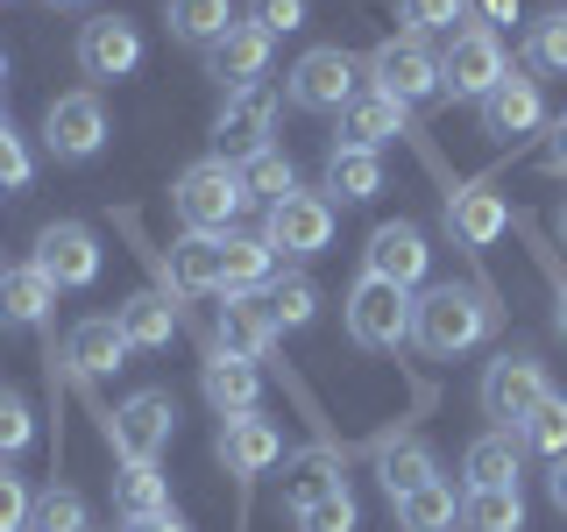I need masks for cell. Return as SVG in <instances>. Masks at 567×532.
I'll use <instances>...</instances> for the list:
<instances>
[{
	"label": "cell",
	"instance_id": "obj_1",
	"mask_svg": "<svg viewBox=\"0 0 567 532\" xmlns=\"http://www.w3.org/2000/svg\"><path fill=\"white\" fill-rule=\"evenodd\" d=\"M489 334H496V298L483 284H433V291L412 298V341L433 362H454Z\"/></svg>",
	"mask_w": 567,
	"mask_h": 532
},
{
	"label": "cell",
	"instance_id": "obj_2",
	"mask_svg": "<svg viewBox=\"0 0 567 532\" xmlns=\"http://www.w3.org/2000/svg\"><path fill=\"white\" fill-rule=\"evenodd\" d=\"M241 206H248V185H241V164H227V156H199L171 185V213L185 221V235H235Z\"/></svg>",
	"mask_w": 567,
	"mask_h": 532
},
{
	"label": "cell",
	"instance_id": "obj_3",
	"mask_svg": "<svg viewBox=\"0 0 567 532\" xmlns=\"http://www.w3.org/2000/svg\"><path fill=\"white\" fill-rule=\"evenodd\" d=\"M354 93H362V58L341 50V43H319L284 71V100H291L298 114H341Z\"/></svg>",
	"mask_w": 567,
	"mask_h": 532
},
{
	"label": "cell",
	"instance_id": "obj_4",
	"mask_svg": "<svg viewBox=\"0 0 567 532\" xmlns=\"http://www.w3.org/2000/svg\"><path fill=\"white\" fill-rule=\"evenodd\" d=\"M341 313H348V341H354V348H369V355L412 341V291H404V284H383V277H369V270H362Z\"/></svg>",
	"mask_w": 567,
	"mask_h": 532
},
{
	"label": "cell",
	"instance_id": "obj_5",
	"mask_svg": "<svg viewBox=\"0 0 567 532\" xmlns=\"http://www.w3.org/2000/svg\"><path fill=\"white\" fill-rule=\"evenodd\" d=\"M504 35L483 29V22H461L447 35V50H440V93H454V100H489L496 85H504Z\"/></svg>",
	"mask_w": 567,
	"mask_h": 532
},
{
	"label": "cell",
	"instance_id": "obj_6",
	"mask_svg": "<svg viewBox=\"0 0 567 532\" xmlns=\"http://www.w3.org/2000/svg\"><path fill=\"white\" fill-rule=\"evenodd\" d=\"M100 440L114 448V461H164L177 440V398L171 390H135L128 405H114Z\"/></svg>",
	"mask_w": 567,
	"mask_h": 532
},
{
	"label": "cell",
	"instance_id": "obj_7",
	"mask_svg": "<svg viewBox=\"0 0 567 532\" xmlns=\"http://www.w3.org/2000/svg\"><path fill=\"white\" fill-rule=\"evenodd\" d=\"M362 71H369L377 93L404 100V106H419V100L440 93V50L425 43V35H383V43L362 58Z\"/></svg>",
	"mask_w": 567,
	"mask_h": 532
},
{
	"label": "cell",
	"instance_id": "obj_8",
	"mask_svg": "<svg viewBox=\"0 0 567 532\" xmlns=\"http://www.w3.org/2000/svg\"><path fill=\"white\" fill-rule=\"evenodd\" d=\"M546 390H554V383H546V362H539V355H532V348H504L483 369V419H496V426H511V433H518Z\"/></svg>",
	"mask_w": 567,
	"mask_h": 532
},
{
	"label": "cell",
	"instance_id": "obj_9",
	"mask_svg": "<svg viewBox=\"0 0 567 532\" xmlns=\"http://www.w3.org/2000/svg\"><path fill=\"white\" fill-rule=\"evenodd\" d=\"M262 150H277V93H270V85L227 93L220 114H213V156L248 164V156H262Z\"/></svg>",
	"mask_w": 567,
	"mask_h": 532
},
{
	"label": "cell",
	"instance_id": "obj_10",
	"mask_svg": "<svg viewBox=\"0 0 567 532\" xmlns=\"http://www.w3.org/2000/svg\"><path fill=\"white\" fill-rule=\"evenodd\" d=\"M43 150L58 156V164H93L106 150V106L93 85H79V93H58L43 106Z\"/></svg>",
	"mask_w": 567,
	"mask_h": 532
},
{
	"label": "cell",
	"instance_id": "obj_11",
	"mask_svg": "<svg viewBox=\"0 0 567 532\" xmlns=\"http://www.w3.org/2000/svg\"><path fill=\"white\" fill-rule=\"evenodd\" d=\"M262 242H270L277 256H291V263L327 256V248H333V200H327V192H306V185H298L291 200L270 206V221H262Z\"/></svg>",
	"mask_w": 567,
	"mask_h": 532
},
{
	"label": "cell",
	"instance_id": "obj_12",
	"mask_svg": "<svg viewBox=\"0 0 567 532\" xmlns=\"http://www.w3.org/2000/svg\"><path fill=\"white\" fill-rule=\"evenodd\" d=\"M213 454H220V469L241 483V525H248V490L262 483V475L284 461V433L262 412H241V419H220V440H213Z\"/></svg>",
	"mask_w": 567,
	"mask_h": 532
},
{
	"label": "cell",
	"instance_id": "obj_13",
	"mask_svg": "<svg viewBox=\"0 0 567 532\" xmlns=\"http://www.w3.org/2000/svg\"><path fill=\"white\" fill-rule=\"evenodd\" d=\"M71 58H79V71L93 85H114L142 64V29L128 14H93V22H79V50Z\"/></svg>",
	"mask_w": 567,
	"mask_h": 532
},
{
	"label": "cell",
	"instance_id": "obj_14",
	"mask_svg": "<svg viewBox=\"0 0 567 532\" xmlns=\"http://www.w3.org/2000/svg\"><path fill=\"white\" fill-rule=\"evenodd\" d=\"M35 270H43L58 291H85V284L100 277V242H93V227L85 221H50L43 235H35Z\"/></svg>",
	"mask_w": 567,
	"mask_h": 532
},
{
	"label": "cell",
	"instance_id": "obj_15",
	"mask_svg": "<svg viewBox=\"0 0 567 532\" xmlns=\"http://www.w3.org/2000/svg\"><path fill=\"white\" fill-rule=\"evenodd\" d=\"M277 341H284V327L270 319L262 298H220V313H213V327H206V348L241 355V362H270Z\"/></svg>",
	"mask_w": 567,
	"mask_h": 532
},
{
	"label": "cell",
	"instance_id": "obj_16",
	"mask_svg": "<svg viewBox=\"0 0 567 532\" xmlns=\"http://www.w3.org/2000/svg\"><path fill=\"white\" fill-rule=\"evenodd\" d=\"M362 270L383 277V284H404V291H419L425 270H433L425 227H419V221H383L377 235H369V248H362Z\"/></svg>",
	"mask_w": 567,
	"mask_h": 532
},
{
	"label": "cell",
	"instance_id": "obj_17",
	"mask_svg": "<svg viewBox=\"0 0 567 532\" xmlns=\"http://www.w3.org/2000/svg\"><path fill=\"white\" fill-rule=\"evenodd\" d=\"M58 355H64V377L71 383H100V377H114L135 348H128V334L114 327V313H93V319H79V327L58 341Z\"/></svg>",
	"mask_w": 567,
	"mask_h": 532
},
{
	"label": "cell",
	"instance_id": "obj_18",
	"mask_svg": "<svg viewBox=\"0 0 567 532\" xmlns=\"http://www.w3.org/2000/svg\"><path fill=\"white\" fill-rule=\"evenodd\" d=\"M270 43H277V35H262L241 14V22L206 50V79L220 85V93H248V85H262V79H270Z\"/></svg>",
	"mask_w": 567,
	"mask_h": 532
},
{
	"label": "cell",
	"instance_id": "obj_19",
	"mask_svg": "<svg viewBox=\"0 0 567 532\" xmlns=\"http://www.w3.org/2000/svg\"><path fill=\"white\" fill-rule=\"evenodd\" d=\"M504 227H511V206L496 200L483 177H475V185H447V235L468 248V256H483Z\"/></svg>",
	"mask_w": 567,
	"mask_h": 532
},
{
	"label": "cell",
	"instance_id": "obj_20",
	"mask_svg": "<svg viewBox=\"0 0 567 532\" xmlns=\"http://www.w3.org/2000/svg\"><path fill=\"white\" fill-rule=\"evenodd\" d=\"M199 390H206V405H213L220 419H241V412H256V405H262V362H241V355L206 348Z\"/></svg>",
	"mask_w": 567,
	"mask_h": 532
},
{
	"label": "cell",
	"instance_id": "obj_21",
	"mask_svg": "<svg viewBox=\"0 0 567 532\" xmlns=\"http://www.w3.org/2000/svg\"><path fill=\"white\" fill-rule=\"evenodd\" d=\"M412 135V106L377 93V85H362L348 106H341V142H354V150H383V142Z\"/></svg>",
	"mask_w": 567,
	"mask_h": 532
},
{
	"label": "cell",
	"instance_id": "obj_22",
	"mask_svg": "<svg viewBox=\"0 0 567 532\" xmlns=\"http://www.w3.org/2000/svg\"><path fill=\"white\" fill-rule=\"evenodd\" d=\"M461 475H468L461 490H511V483L525 475V440L511 433V426H489V433H475L468 454H461Z\"/></svg>",
	"mask_w": 567,
	"mask_h": 532
},
{
	"label": "cell",
	"instance_id": "obj_23",
	"mask_svg": "<svg viewBox=\"0 0 567 532\" xmlns=\"http://www.w3.org/2000/svg\"><path fill=\"white\" fill-rule=\"evenodd\" d=\"M277 248L262 235H220V298H262L277 284Z\"/></svg>",
	"mask_w": 567,
	"mask_h": 532
},
{
	"label": "cell",
	"instance_id": "obj_24",
	"mask_svg": "<svg viewBox=\"0 0 567 532\" xmlns=\"http://www.w3.org/2000/svg\"><path fill=\"white\" fill-rule=\"evenodd\" d=\"M475 114H483V135H532L546 121L539 79H532V71H504V85H496L489 100H475Z\"/></svg>",
	"mask_w": 567,
	"mask_h": 532
},
{
	"label": "cell",
	"instance_id": "obj_25",
	"mask_svg": "<svg viewBox=\"0 0 567 532\" xmlns=\"http://www.w3.org/2000/svg\"><path fill=\"white\" fill-rule=\"evenodd\" d=\"M50 313H58V284L35 270V263H14V270L0 277V327L35 334V327H50Z\"/></svg>",
	"mask_w": 567,
	"mask_h": 532
},
{
	"label": "cell",
	"instance_id": "obj_26",
	"mask_svg": "<svg viewBox=\"0 0 567 532\" xmlns=\"http://www.w3.org/2000/svg\"><path fill=\"white\" fill-rule=\"evenodd\" d=\"M369 454H377V475H383V497H390V504H398V497H412V490H425V483L440 475L433 448H425V440H412V433H383Z\"/></svg>",
	"mask_w": 567,
	"mask_h": 532
},
{
	"label": "cell",
	"instance_id": "obj_27",
	"mask_svg": "<svg viewBox=\"0 0 567 532\" xmlns=\"http://www.w3.org/2000/svg\"><path fill=\"white\" fill-rule=\"evenodd\" d=\"M114 327L128 334V348H171V334H177V298L164 291V284L128 291V298L114 306Z\"/></svg>",
	"mask_w": 567,
	"mask_h": 532
},
{
	"label": "cell",
	"instance_id": "obj_28",
	"mask_svg": "<svg viewBox=\"0 0 567 532\" xmlns=\"http://www.w3.org/2000/svg\"><path fill=\"white\" fill-rule=\"evenodd\" d=\"M114 511H121V525L164 519L171 511V475L156 469V461H121L114 469Z\"/></svg>",
	"mask_w": 567,
	"mask_h": 532
},
{
	"label": "cell",
	"instance_id": "obj_29",
	"mask_svg": "<svg viewBox=\"0 0 567 532\" xmlns=\"http://www.w3.org/2000/svg\"><path fill=\"white\" fill-rule=\"evenodd\" d=\"M383 192V156L377 150H354V142H333L327 150V200L341 206H362Z\"/></svg>",
	"mask_w": 567,
	"mask_h": 532
},
{
	"label": "cell",
	"instance_id": "obj_30",
	"mask_svg": "<svg viewBox=\"0 0 567 532\" xmlns=\"http://www.w3.org/2000/svg\"><path fill=\"white\" fill-rule=\"evenodd\" d=\"M164 22H171V35H177V43H192V50H213L227 29L241 22V14H235V0H164Z\"/></svg>",
	"mask_w": 567,
	"mask_h": 532
},
{
	"label": "cell",
	"instance_id": "obj_31",
	"mask_svg": "<svg viewBox=\"0 0 567 532\" xmlns=\"http://www.w3.org/2000/svg\"><path fill=\"white\" fill-rule=\"evenodd\" d=\"M398 525L404 532H454L461 525V490L447 483V475H433L425 490H412V497H398Z\"/></svg>",
	"mask_w": 567,
	"mask_h": 532
},
{
	"label": "cell",
	"instance_id": "obj_32",
	"mask_svg": "<svg viewBox=\"0 0 567 532\" xmlns=\"http://www.w3.org/2000/svg\"><path fill=\"white\" fill-rule=\"evenodd\" d=\"M461 532H525V497L511 490H461Z\"/></svg>",
	"mask_w": 567,
	"mask_h": 532
},
{
	"label": "cell",
	"instance_id": "obj_33",
	"mask_svg": "<svg viewBox=\"0 0 567 532\" xmlns=\"http://www.w3.org/2000/svg\"><path fill=\"white\" fill-rule=\"evenodd\" d=\"M262 306H270V319H277L284 334H291V327H312V319H319V284L306 270H277V284L262 291Z\"/></svg>",
	"mask_w": 567,
	"mask_h": 532
},
{
	"label": "cell",
	"instance_id": "obj_34",
	"mask_svg": "<svg viewBox=\"0 0 567 532\" xmlns=\"http://www.w3.org/2000/svg\"><path fill=\"white\" fill-rule=\"evenodd\" d=\"M518 440H525L532 454H546V461L567 454V398H560V390H546V398L532 405V419L518 426Z\"/></svg>",
	"mask_w": 567,
	"mask_h": 532
},
{
	"label": "cell",
	"instance_id": "obj_35",
	"mask_svg": "<svg viewBox=\"0 0 567 532\" xmlns=\"http://www.w3.org/2000/svg\"><path fill=\"white\" fill-rule=\"evenodd\" d=\"M35 532H93V511H85V497L71 490V483H50V490H35Z\"/></svg>",
	"mask_w": 567,
	"mask_h": 532
},
{
	"label": "cell",
	"instance_id": "obj_36",
	"mask_svg": "<svg viewBox=\"0 0 567 532\" xmlns=\"http://www.w3.org/2000/svg\"><path fill=\"white\" fill-rule=\"evenodd\" d=\"M525 71H554V79H567V14L525 22Z\"/></svg>",
	"mask_w": 567,
	"mask_h": 532
},
{
	"label": "cell",
	"instance_id": "obj_37",
	"mask_svg": "<svg viewBox=\"0 0 567 532\" xmlns=\"http://www.w3.org/2000/svg\"><path fill=\"white\" fill-rule=\"evenodd\" d=\"M241 185H248V200H291V192H298V171H291V156H284V150H262V156H248V164H241Z\"/></svg>",
	"mask_w": 567,
	"mask_h": 532
},
{
	"label": "cell",
	"instance_id": "obj_38",
	"mask_svg": "<svg viewBox=\"0 0 567 532\" xmlns=\"http://www.w3.org/2000/svg\"><path fill=\"white\" fill-rule=\"evenodd\" d=\"M404 35H454L468 22V0H398Z\"/></svg>",
	"mask_w": 567,
	"mask_h": 532
},
{
	"label": "cell",
	"instance_id": "obj_39",
	"mask_svg": "<svg viewBox=\"0 0 567 532\" xmlns=\"http://www.w3.org/2000/svg\"><path fill=\"white\" fill-rule=\"evenodd\" d=\"M354 490H327V497H312V504H298L291 511V525L298 532H354Z\"/></svg>",
	"mask_w": 567,
	"mask_h": 532
},
{
	"label": "cell",
	"instance_id": "obj_40",
	"mask_svg": "<svg viewBox=\"0 0 567 532\" xmlns=\"http://www.w3.org/2000/svg\"><path fill=\"white\" fill-rule=\"evenodd\" d=\"M35 440V412H29V398L14 383H0V461H14Z\"/></svg>",
	"mask_w": 567,
	"mask_h": 532
},
{
	"label": "cell",
	"instance_id": "obj_41",
	"mask_svg": "<svg viewBox=\"0 0 567 532\" xmlns=\"http://www.w3.org/2000/svg\"><path fill=\"white\" fill-rule=\"evenodd\" d=\"M306 14H312V0H248V22L262 35H298Z\"/></svg>",
	"mask_w": 567,
	"mask_h": 532
},
{
	"label": "cell",
	"instance_id": "obj_42",
	"mask_svg": "<svg viewBox=\"0 0 567 532\" xmlns=\"http://www.w3.org/2000/svg\"><path fill=\"white\" fill-rule=\"evenodd\" d=\"M35 519V490L14 475V461H0V532H22Z\"/></svg>",
	"mask_w": 567,
	"mask_h": 532
},
{
	"label": "cell",
	"instance_id": "obj_43",
	"mask_svg": "<svg viewBox=\"0 0 567 532\" xmlns=\"http://www.w3.org/2000/svg\"><path fill=\"white\" fill-rule=\"evenodd\" d=\"M29 177H35V156H29V142L0 121V192H29Z\"/></svg>",
	"mask_w": 567,
	"mask_h": 532
},
{
	"label": "cell",
	"instance_id": "obj_44",
	"mask_svg": "<svg viewBox=\"0 0 567 532\" xmlns=\"http://www.w3.org/2000/svg\"><path fill=\"white\" fill-rule=\"evenodd\" d=\"M539 171L546 177H567V114L546 129V142H539Z\"/></svg>",
	"mask_w": 567,
	"mask_h": 532
},
{
	"label": "cell",
	"instance_id": "obj_45",
	"mask_svg": "<svg viewBox=\"0 0 567 532\" xmlns=\"http://www.w3.org/2000/svg\"><path fill=\"white\" fill-rule=\"evenodd\" d=\"M468 22H483V29L504 35L511 22H518V0H468Z\"/></svg>",
	"mask_w": 567,
	"mask_h": 532
},
{
	"label": "cell",
	"instance_id": "obj_46",
	"mask_svg": "<svg viewBox=\"0 0 567 532\" xmlns=\"http://www.w3.org/2000/svg\"><path fill=\"white\" fill-rule=\"evenodd\" d=\"M546 497H554V511L567 519V454L554 461V469H546Z\"/></svg>",
	"mask_w": 567,
	"mask_h": 532
},
{
	"label": "cell",
	"instance_id": "obj_47",
	"mask_svg": "<svg viewBox=\"0 0 567 532\" xmlns=\"http://www.w3.org/2000/svg\"><path fill=\"white\" fill-rule=\"evenodd\" d=\"M128 532H185V519H177V511H164V519H142V525H128Z\"/></svg>",
	"mask_w": 567,
	"mask_h": 532
},
{
	"label": "cell",
	"instance_id": "obj_48",
	"mask_svg": "<svg viewBox=\"0 0 567 532\" xmlns=\"http://www.w3.org/2000/svg\"><path fill=\"white\" fill-rule=\"evenodd\" d=\"M554 327H560V334H567V277H560V284H554Z\"/></svg>",
	"mask_w": 567,
	"mask_h": 532
},
{
	"label": "cell",
	"instance_id": "obj_49",
	"mask_svg": "<svg viewBox=\"0 0 567 532\" xmlns=\"http://www.w3.org/2000/svg\"><path fill=\"white\" fill-rule=\"evenodd\" d=\"M50 14H79V8H93V0H43Z\"/></svg>",
	"mask_w": 567,
	"mask_h": 532
},
{
	"label": "cell",
	"instance_id": "obj_50",
	"mask_svg": "<svg viewBox=\"0 0 567 532\" xmlns=\"http://www.w3.org/2000/svg\"><path fill=\"white\" fill-rule=\"evenodd\" d=\"M560 242H567V200H560Z\"/></svg>",
	"mask_w": 567,
	"mask_h": 532
},
{
	"label": "cell",
	"instance_id": "obj_51",
	"mask_svg": "<svg viewBox=\"0 0 567 532\" xmlns=\"http://www.w3.org/2000/svg\"><path fill=\"white\" fill-rule=\"evenodd\" d=\"M0 79H8V50H0Z\"/></svg>",
	"mask_w": 567,
	"mask_h": 532
},
{
	"label": "cell",
	"instance_id": "obj_52",
	"mask_svg": "<svg viewBox=\"0 0 567 532\" xmlns=\"http://www.w3.org/2000/svg\"><path fill=\"white\" fill-rule=\"evenodd\" d=\"M0 121H8V114H0Z\"/></svg>",
	"mask_w": 567,
	"mask_h": 532
},
{
	"label": "cell",
	"instance_id": "obj_53",
	"mask_svg": "<svg viewBox=\"0 0 567 532\" xmlns=\"http://www.w3.org/2000/svg\"><path fill=\"white\" fill-rule=\"evenodd\" d=\"M0 277H8V270H0Z\"/></svg>",
	"mask_w": 567,
	"mask_h": 532
}]
</instances>
